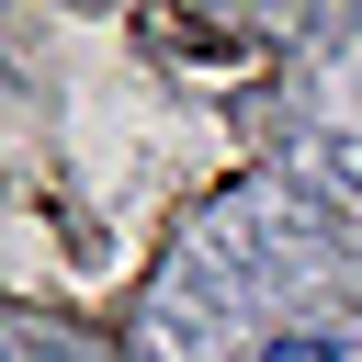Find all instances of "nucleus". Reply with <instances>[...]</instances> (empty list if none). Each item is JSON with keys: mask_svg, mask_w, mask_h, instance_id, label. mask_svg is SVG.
<instances>
[{"mask_svg": "<svg viewBox=\"0 0 362 362\" xmlns=\"http://www.w3.org/2000/svg\"><path fill=\"white\" fill-rule=\"evenodd\" d=\"M260 362H339V351H317V339H283V351H260Z\"/></svg>", "mask_w": 362, "mask_h": 362, "instance_id": "f257e3e1", "label": "nucleus"}]
</instances>
